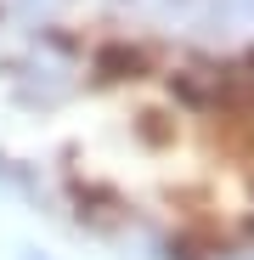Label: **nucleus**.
I'll return each instance as SVG.
<instances>
[{
  "mask_svg": "<svg viewBox=\"0 0 254 260\" xmlns=\"http://www.w3.org/2000/svg\"><path fill=\"white\" fill-rule=\"evenodd\" d=\"M17 260H57V254H46V249H17Z\"/></svg>",
  "mask_w": 254,
  "mask_h": 260,
  "instance_id": "nucleus-1",
  "label": "nucleus"
}]
</instances>
